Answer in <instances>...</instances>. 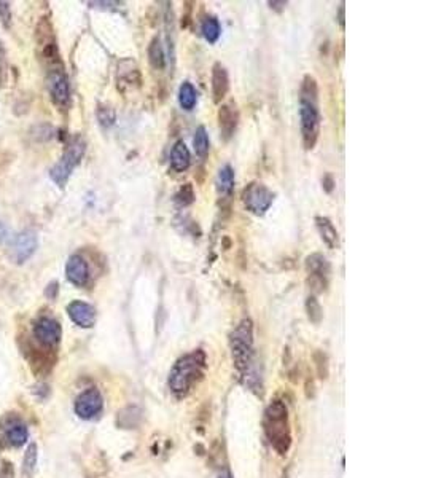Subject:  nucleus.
Wrapping results in <instances>:
<instances>
[{"label": "nucleus", "mask_w": 425, "mask_h": 478, "mask_svg": "<svg viewBox=\"0 0 425 478\" xmlns=\"http://www.w3.org/2000/svg\"><path fill=\"white\" fill-rule=\"evenodd\" d=\"M300 125L302 143L307 150L314 148L320 134V114L317 103V82L314 77L306 76L301 83L300 93Z\"/></svg>", "instance_id": "nucleus-1"}, {"label": "nucleus", "mask_w": 425, "mask_h": 478, "mask_svg": "<svg viewBox=\"0 0 425 478\" xmlns=\"http://www.w3.org/2000/svg\"><path fill=\"white\" fill-rule=\"evenodd\" d=\"M206 353L203 349H196L183 357H180L174 364L171 373H169L168 384L174 394L185 396L204 378L206 370Z\"/></svg>", "instance_id": "nucleus-2"}, {"label": "nucleus", "mask_w": 425, "mask_h": 478, "mask_svg": "<svg viewBox=\"0 0 425 478\" xmlns=\"http://www.w3.org/2000/svg\"><path fill=\"white\" fill-rule=\"evenodd\" d=\"M230 346L233 360L237 371L246 376V382L253 387V381H258L252 373L253 364V324L251 319H242L230 335Z\"/></svg>", "instance_id": "nucleus-3"}, {"label": "nucleus", "mask_w": 425, "mask_h": 478, "mask_svg": "<svg viewBox=\"0 0 425 478\" xmlns=\"http://www.w3.org/2000/svg\"><path fill=\"white\" fill-rule=\"evenodd\" d=\"M264 432L278 454L285 456L289 453L291 446V430L289 410L282 400H274L268 405L264 411Z\"/></svg>", "instance_id": "nucleus-4"}, {"label": "nucleus", "mask_w": 425, "mask_h": 478, "mask_svg": "<svg viewBox=\"0 0 425 478\" xmlns=\"http://www.w3.org/2000/svg\"><path fill=\"white\" fill-rule=\"evenodd\" d=\"M84 148H87V143H84L82 137H75V139L67 145L62 158L55 164V166H53L50 175H51V179L60 185V187H64V185L67 184V180L73 172V169H75V166L80 163V159H82L84 155Z\"/></svg>", "instance_id": "nucleus-5"}, {"label": "nucleus", "mask_w": 425, "mask_h": 478, "mask_svg": "<svg viewBox=\"0 0 425 478\" xmlns=\"http://www.w3.org/2000/svg\"><path fill=\"white\" fill-rule=\"evenodd\" d=\"M274 201V193L262 182H252L242 193V203L253 215H264Z\"/></svg>", "instance_id": "nucleus-6"}, {"label": "nucleus", "mask_w": 425, "mask_h": 478, "mask_svg": "<svg viewBox=\"0 0 425 478\" xmlns=\"http://www.w3.org/2000/svg\"><path fill=\"white\" fill-rule=\"evenodd\" d=\"M306 271L309 274V287L314 294H320L328 285L330 263L322 254H312L306 257Z\"/></svg>", "instance_id": "nucleus-7"}, {"label": "nucleus", "mask_w": 425, "mask_h": 478, "mask_svg": "<svg viewBox=\"0 0 425 478\" xmlns=\"http://www.w3.org/2000/svg\"><path fill=\"white\" fill-rule=\"evenodd\" d=\"M104 397L99 389L91 387V389L83 391L75 400V413L82 419H93L102 411Z\"/></svg>", "instance_id": "nucleus-8"}, {"label": "nucleus", "mask_w": 425, "mask_h": 478, "mask_svg": "<svg viewBox=\"0 0 425 478\" xmlns=\"http://www.w3.org/2000/svg\"><path fill=\"white\" fill-rule=\"evenodd\" d=\"M61 335H62L61 326H60V322L55 321V319L42 317L35 322L34 337L37 342H39L40 344H44V346H48V348L56 346V344L61 342Z\"/></svg>", "instance_id": "nucleus-9"}, {"label": "nucleus", "mask_w": 425, "mask_h": 478, "mask_svg": "<svg viewBox=\"0 0 425 478\" xmlns=\"http://www.w3.org/2000/svg\"><path fill=\"white\" fill-rule=\"evenodd\" d=\"M48 89L55 103L57 104H67L71 98V87H69L67 76L64 73L62 69H51L48 73Z\"/></svg>", "instance_id": "nucleus-10"}, {"label": "nucleus", "mask_w": 425, "mask_h": 478, "mask_svg": "<svg viewBox=\"0 0 425 478\" xmlns=\"http://www.w3.org/2000/svg\"><path fill=\"white\" fill-rule=\"evenodd\" d=\"M69 317L82 328H91L96 322V310L89 303L75 300L67 306Z\"/></svg>", "instance_id": "nucleus-11"}, {"label": "nucleus", "mask_w": 425, "mask_h": 478, "mask_svg": "<svg viewBox=\"0 0 425 478\" xmlns=\"http://www.w3.org/2000/svg\"><path fill=\"white\" fill-rule=\"evenodd\" d=\"M66 274H67V279L71 281L73 285H77V287L87 285L89 279V268H88L87 260H84L82 255H72V257L67 260Z\"/></svg>", "instance_id": "nucleus-12"}, {"label": "nucleus", "mask_w": 425, "mask_h": 478, "mask_svg": "<svg viewBox=\"0 0 425 478\" xmlns=\"http://www.w3.org/2000/svg\"><path fill=\"white\" fill-rule=\"evenodd\" d=\"M2 429H3L5 442H7L10 446L18 448V446H23L26 442H28V437H29L28 427H26V424L23 421H19L18 418L7 419V421L3 423Z\"/></svg>", "instance_id": "nucleus-13"}, {"label": "nucleus", "mask_w": 425, "mask_h": 478, "mask_svg": "<svg viewBox=\"0 0 425 478\" xmlns=\"http://www.w3.org/2000/svg\"><path fill=\"white\" fill-rule=\"evenodd\" d=\"M239 121V112L235 103H226L220 105L219 110V126L221 131L223 139H230V137L235 134L236 127Z\"/></svg>", "instance_id": "nucleus-14"}, {"label": "nucleus", "mask_w": 425, "mask_h": 478, "mask_svg": "<svg viewBox=\"0 0 425 478\" xmlns=\"http://www.w3.org/2000/svg\"><path fill=\"white\" fill-rule=\"evenodd\" d=\"M37 249V236L34 231H23L15 238L13 242V257L18 263L28 260Z\"/></svg>", "instance_id": "nucleus-15"}, {"label": "nucleus", "mask_w": 425, "mask_h": 478, "mask_svg": "<svg viewBox=\"0 0 425 478\" xmlns=\"http://www.w3.org/2000/svg\"><path fill=\"white\" fill-rule=\"evenodd\" d=\"M228 89H230V78L228 72L221 62H215L212 67V96L217 104H220L226 98Z\"/></svg>", "instance_id": "nucleus-16"}, {"label": "nucleus", "mask_w": 425, "mask_h": 478, "mask_svg": "<svg viewBox=\"0 0 425 478\" xmlns=\"http://www.w3.org/2000/svg\"><path fill=\"white\" fill-rule=\"evenodd\" d=\"M191 164V153L183 141H177L171 150V168L174 172L187 171Z\"/></svg>", "instance_id": "nucleus-17"}, {"label": "nucleus", "mask_w": 425, "mask_h": 478, "mask_svg": "<svg viewBox=\"0 0 425 478\" xmlns=\"http://www.w3.org/2000/svg\"><path fill=\"white\" fill-rule=\"evenodd\" d=\"M316 227L328 247L336 249L339 246V233L328 217H316Z\"/></svg>", "instance_id": "nucleus-18"}, {"label": "nucleus", "mask_w": 425, "mask_h": 478, "mask_svg": "<svg viewBox=\"0 0 425 478\" xmlns=\"http://www.w3.org/2000/svg\"><path fill=\"white\" fill-rule=\"evenodd\" d=\"M215 185L220 196L231 195L233 188H235V169H233L230 164H225V166L220 168L215 179Z\"/></svg>", "instance_id": "nucleus-19"}, {"label": "nucleus", "mask_w": 425, "mask_h": 478, "mask_svg": "<svg viewBox=\"0 0 425 478\" xmlns=\"http://www.w3.org/2000/svg\"><path fill=\"white\" fill-rule=\"evenodd\" d=\"M198 103V93L190 82H183L179 88V104L183 110H193Z\"/></svg>", "instance_id": "nucleus-20"}, {"label": "nucleus", "mask_w": 425, "mask_h": 478, "mask_svg": "<svg viewBox=\"0 0 425 478\" xmlns=\"http://www.w3.org/2000/svg\"><path fill=\"white\" fill-rule=\"evenodd\" d=\"M201 32H203L204 39L209 42V44H215V42L220 39L221 34L220 21L217 19L215 16H207L203 26H201Z\"/></svg>", "instance_id": "nucleus-21"}, {"label": "nucleus", "mask_w": 425, "mask_h": 478, "mask_svg": "<svg viewBox=\"0 0 425 478\" xmlns=\"http://www.w3.org/2000/svg\"><path fill=\"white\" fill-rule=\"evenodd\" d=\"M148 57H150V64L153 69H159V71H161L164 64H166V56H164V50L159 37H155V39L152 40L150 48H148Z\"/></svg>", "instance_id": "nucleus-22"}, {"label": "nucleus", "mask_w": 425, "mask_h": 478, "mask_svg": "<svg viewBox=\"0 0 425 478\" xmlns=\"http://www.w3.org/2000/svg\"><path fill=\"white\" fill-rule=\"evenodd\" d=\"M195 150H196V155L199 158H206L209 155V150H210V141H209V134H207L206 127L204 126H199L198 130L195 132Z\"/></svg>", "instance_id": "nucleus-23"}, {"label": "nucleus", "mask_w": 425, "mask_h": 478, "mask_svg": "<svg viewBox=\"0 0 425 478\" xmlns=\"http://www.w3.org/2000/svg\"><path fill=\"white\" fill-rule=\"evenodd\" d=\"M37 467V446L30 443L26 450L24 461H23V478H30L34 475Z\"/></svg>", "instance_id": "nucleus-24"}, {"label": "nucleus", "mask_w": 425, "mask_h": 478, "mask_svg": "<svg viewBox=\"0 0 425 478\" xmlns=\"http://www.w3.org/2000/svg\"><path fill=\"white\" fill-rule=\"evenodd\" d=\"M306 310H307V316H309V319L314 324H318L322 321V317H323V310H322V306H320V303L317 301L316 299V295H311L309 299H307L306 301Z\"/></svg>", "instance_id": "nucleus-25"}, {"label": "nucleus", "mask_w": 425, "mask_h": 478, "mask_svg": "<svg viewBox=\"0 0 425 478\" xmlns=\"http://www.w3.org/2000/svg\"><path fill=\"white\" fill-rule=\"evenodd\" d=\"M195 201V190L191 184H185L182 188H180L177 193H175V203L180 207H185L191 204Z\"/></svg>", "instance_id": "nucleus-26"}, {"label": "nucleus", "mask_w": 425, "mask_h": 478, "mask_svg": "<svg viewBox=\"0 0 425 478\" xmlns=\"http://www.w3.org/2000/svg\"><path fill=\"white\" fill-rule=\"evenodd\" d=\"M98 118L100 121V125L109 127L114 125L115 121V110L111 107H107V105H100L98 110Z\"/></svg>", "instance_id": "nucleus-27"}, {"label": "nucleus", "mask_w": 425, "mask_h": 478, "mask_svg": "<svg viewBox=\"0 0 425 478\" xmlns=\"http://www.w3.org/2000/svg\"><path fill=\"white\" fill-rule=\"evenodd\" d=\"M5 80H7V55H5L3 44L0 42V85H3Z\"/></svg>", "instance_id": "nucleus-28"}, {"label": "nucleus", "mask_w": 425, "mask_h": 478, "mask_svg": "<svg viewBox=\"0 0 425 478\" xmlns=\"http://www.w3.org/2000/svg\"><path fill=\"white\" fill-rule=\"evenodd\" d=\"M318 357H320V360H317V369H318V375H320V378H327V375H328V366H327V357H325V354H322V353H317Z\"/></svg>", "instance_id": "nucleus-29"}, {"label": "nucleus", "mask_w": 425, "mask_h": 478, "mask_svg": "<svg viewBox=\"0 0 425 478\" xmlns=\"http://www.w3.org/2000/svg\"><path fill=\"white\" fill-rule=\"evenodd\" d=\"M0 478H15V469L10 462L5 461L2 464V469H0Z\"/></svg>", "instance_id": "nucleus-30"}, {"label": "nucleus", "mask_w": 425, "mask_h": 478, "mask_svg": "<svg viewBox=\"0 0 425 478\" xmlns=\"http://www.w3.org/2000/svg\"><path fill=\"white\" fill-rule=\"evenodd\" d=\"M215 478H233V475H231L230 469H226V467H223V469H220L219 472H217Z\"/></svg>", "instance_id": "nucleus-31"}, {"label": "nucleus", "mask_w": 425, "mask_h": 478, "mask_svg": "<svg viewBox=\"0 0 425 478\" xmlns=\"http://www.w3.org/2000/svg\"><path fill=\"white\" fill-rule=\"evenodd\" d=\"M333 185H334L333 179L330 177V175H327V177L323 179V187H325V190L328 191V193H330V191L333 190Z\"/></svg>", "instance_id": "nucleus-32"}, {"label": "nucleus", "mask_w": 425, "mask_h": 478, "mask_svg": "<svg viewBox=\"0 0 425 478\" xmlns=\"http://www.w3.org/2000/svg\"><path fill=\"white\" fill-rule=\"evenodd\" d=\"M338 21H339V24H341V28H344V5H341V7H339Z\"/></svg>", "instance_id": "nucleus-33"}, {"label": "nucleus", "mask_w": 425, "mask_h": 478, "mask_svg": "<svg viewBox=\"0 0 425 478\" xmlns=\"http://www.w3.org/2000/svg\"><path fill=\"white\" fill-rule=\"evenodd\" d=\"M271 5V8H274V10H282V7H285L287 2H269Z\"/></svg>", "instance_id": "nucleus-34"}]
</instances>
